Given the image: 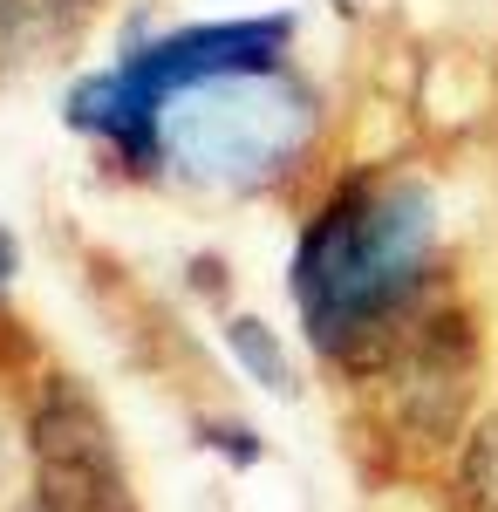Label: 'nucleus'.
Returning a JSON list of instances; mask_svg holds the SVG:
<instances>
[{
  "label": "nucleus",
  "mask_w": 498,
  "mask_h": 512,
  "mask_svg": "<svg viewBox=\"0 0 498 512\" xmlns=\"http://www.w3.org/2000/svg\"><path fill=\"white\" fill-rule=\"evenodd\" d=\"M280 55H301V14L294 7L226 14V21H178V28L130 41L110 69H89L69 89L62 117H69L76 137H89L103 151V164L116 178H130L137 144H144V117L171 82L212 76V69H246V62H280Z\"/></svg>",
  "instance_id": "obj_4"
},
{
  "label": "nucleus",
  "mask_w": 498,
  "mask_h": 512,
  "mask_svg": "<svg viewBox=\"0 0 498 512\" xmlns=\"http://www.w3.org/2000/svg\"><path fill=\"white\" fill-rule=\"evenodd\" d=\"M219 342H226L232 369H239L246 383H260V390L280 396V403H294V396H301V362H294V349L280 342V328H273L267 315L219 308Z\"/></svg>",
  "instance_id": "obj_7"
},
{
  "label": "nucleus",
  "mask_w": 498,
  "mask_h": 512,
  "mask_svg": "<svg viewBox=\"0 0 498 512\" xmlns=\"http://www.w3.org/2000/svg\"><path fill=\"white\" fill-rule=\"evenodd\" d=\"M89 14H96V0H0V76L76 48Z\"/></svg>",
  "instance_id": "obj_6"
},
{
  "label": "nucleus",
  "mask_w": 498,
  "mask_h": 512,
  "mask_svg": "<svg viewBox=\"0 0 498 512\" xmlns=\"http://www.w3.org/2000/svg\"><path fill=\"white\" fill-rule=\"evenodd\" d=\"M458 512H498V396L458 444Z\"/></svg>",
  "instance_id": "obj_8"
},
{
  "label": "nucleus",
  "mask_w": 498,
  "mask_h": 512,
  "mask_svg": "<svg viewBox=\"0 0 498 512\" xmlns=\"http://www.w3.org/2000/svg\"><path fill=\"white\" fill-rule=\"evenodd\" d=\"M355 403L369 417V437L396 465H444L492 403V342L471 294H437L410 335L376 362L369 383H355Z\"/></svg>",
  "instance_id": "obj_3"
},
{
  "label": "nucleus",
  "mask_w": 498,
  "mask_h": 512,
  "mask_svg": "<svg viewBox=\"0 0 498 512\" xmlns=\"http://www.w3.org/2000/svg\"><path fill=\"white\" fill-rule=\"evenodd\" d=\"M335 103L301 55L171 82L144 117L130 185L198 198H294L328 178Z\"/></svg>",
  "instance_id": "obj_2"
},
{
  "label": "nucleus",
  "mask_w": 498,
  "mask_h": 512,
  "mask_svg": "<svg viewBox=\"0 0 498 512\" xmlns=\"http://www.w3.org/2000/svg\"><path fill=\"white\" fill-rule=\"evenodd\" d=\"M451 287L444 198L417 164H328L287 253V301L307 355L355 390Z\"/></svg>",
  "instance_id": "obj_1"
},
{
  "label": "nucleus",
  "mask_w": 498,
  "mask_h": 512,
  "mask_svg": "<svg viewBox=\"0 0 498 512\" xmlns=\"http://www.w3.org/2000/svg\"><path fill=\"white\" fill-rule=\"evenodd\" d=\"M14 280H21V239H14V226H0V321L14 301Z\"/></svg>",
  "instance_id": "obj_9"
},
{
  "label": "nucleus",
  "mask_w": 498,
  "mask_h": 512,
  "mask_svg": "<svg viewBox=\"0 0 498 512\" xmlns=\"http://www.w3.org/2000/svg\"><path fill=\"white\" fill-rule=\"evenodd\" d=\"M7 472H14V431H7V417H0V492H7Z\"/></svg>",
  "instance_id": "obj_10"
},
{
  "label": "nucleus",
  "mask_w": 498,
  "mask_h": 512,
  "mask_svg": "<svg viewBox=\"0 0 498 512\" xmlns=\"http://www.w3.org/2000/svg\"><path fill=\"white\" fill-rule=\"evenodd\" d=\"M28 512H144L103 396L76 369L41 362L21 390Z\"/></svg>",
  "instance_id": "obj_5"
}]
</instances>
